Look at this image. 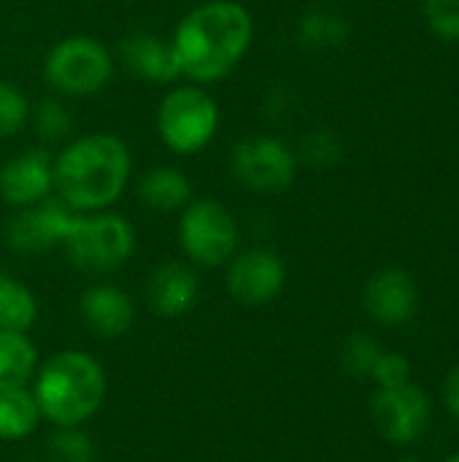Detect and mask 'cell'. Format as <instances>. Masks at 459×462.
Wrapping results in <instances>:
<instances>
[{"label":"cell","mask_w":459,"mask_h":462,"mask_svg":"<svg viewBox=\"0 0 459 462\" xmlns=\"http://www.w3.org/2000/svg\"><path fill=\"white\" fill-rule=\"evenodd\" d=\"M168 41L179 76L197 87L216 84L249 54L254 16L238 0H206L179 19Z\"/></svg>","instance_id":"obj_1"},{"label":"cell","mask_w":459,"mask_h":462,"mask_svg":"<svg viewBox=\"0 0 459 462\" xmlns=\"http://www.w3.org/2000/svg\"><path fill=\"white\" fill-rule=\"evenodd\" d=\"M133 176L130 146L111 133H89L68 141L54 157V192L78 214L108 211Z\"/></svg>","instance_id":"obj_2"},{"label":"cell","mask_w":459,"mask_h":462,"mask_svg":"<svg viewBox=\"0 0 459 462\" xmlns=\"http://www.w3.org/2000/svg\"><path fill=\"white\" fill-rule=\"evenodd\" d=\"M32 398L41 420H49L54 428H78L100 409L106 374L100 363L81 349L57 352L35 371Z\"/></svg>","instance_id":"obj_3"},{"label":"cell","mask_w":459,"mask_h":462,"mask_svg":"<svg viewBox=\"0 0 459 462\" xmlns=\"http://www.w3.org/2000/svg\"><path fill=\"white\" fill-rule=\"evenodd\" d=\"M114 76L111 49L95 35H65L43 57V81L62 97H92Z\"/></svg>","instance_id":"obj_4"},{"label":"cell","mask_w":459,"mask_h":462,"mask_svg":"<svg viewBox=\"0 0 459 462\" xmlns=\"http://www.w3.org/2000/svg\"><path fill=\"white\" fill-rule=\"evenodd\" d=\"M219 125H222L219 103L208 89L197 84L173 87L160 100L157 108L160 141L181 157L197 154L206 146H211V141L219 133Z\"/></svg>","instance_id":"obj_5"},{"label":"cell","mask_w":459,"mask_h":462,"mask_svg":"<svg viewBox=\"0 0 459 462\" xmlns=\"http://www.w3.org/2000/svg\"><path fill=\"white\" fill-rule=\"evenodd\" d=\"M73 268L87 276H108L127 265L135 252V227L114 211L81 214L73 233L62 244Z\"/></svg>","instance_id":"obj_6"},{"label":"cell","mask_w":459,"mask_h":462,"mask_svg":"<svg viewBox=\"0 0 459 462\" xmlns=\"http://www.w3.org/2000/svg\"><path fill=\"white\" fill-rule=\"evenodd\" d=\"M241 230L233 211L211 198L189 200L179 217V244L192 265L219 268L238 252Z\"/></svg>","instance_id":"obj_7"},{"label":"cell","mask_w":459,"mask_h":462,"mask_svg":"<svg viewBox=\"0 0 459 462\" xmlns=\"http://www.w3.org/2000/svg\"><path fill=\"white\" fill-rule=\"evenodd\" d=\"M235 181L260 195H276L292 187L298 176V154L276 135H249L230 152Z\"/></svg>","instance_id":"obj_8"},{"label":"cell","mask_w":459,"mask_h":462,"mask_svg":"<svg viewBox=\"0 0 459 462\" xmlns=\"http://www.w3.org/2000/svg\"><path fill=\"white\" fill-rule=\"evenodd\" d=\"M78 211H73L60 198L49 195L35 206L16 208L5 225V241L16 254H43L54 246H62L78 222Z\"/></svg>","instance_id":"obj_9"},{"label":"cell","mask_w":459,"mask_h":462,"mask_svg":"<svg viewBox=\"0 0 459 462\" xmlns=\"http://www.w3.org/2000/svg\"><path fill=\"white\" fill-rule=\"evenodd\" d=\"M287 284V265L279 252L252 246L235 252L227 263V292L243 306H265L279 298Z\"/></svg>","instance_id":"obj_10"},{"label":"cell","mask_w":459,"mask_h":462,"mask_svg":"<svg viewBox=\"0 0 459 462\" xmlns=\"http://www.w3.org/2000/svg\"><path fill=\"white\" fill-rule=\"evenodd\" d=\"M373 422L379 433L392 444H414L427 428L433 417L430 398L417 384H400L376 390L371 403Z\"/></svg>","instance_id":"obj_11"},{"label":"cell","mask_w":459,"mask_h":462,"mask_svg":"<svg viewBox=\"0 0 459 462\" xmlns=\"http://www.w3.org/2000/svg\"><path fill=\"white\" fill-rule=\"evenodd\" d=\"M54 192V157L35 146L14 154L0 165V200L24 208L46 200Z\"/></svg>","instance_id":"obj_12"},{"label":"cell","mask_w":459,"mask_h":462,"mask_svg":"<svg viewBox=\"0 0 459 462\" xmlns=\"http://www.w3.org/2000/svg\"><path fill=\"white\" fill-rule=\"evenodd\" d=\"M365 311L384 328H400L419 309V287L403 268H381L365 284Z\"/></svg>","instance_id":"obj_13"},{"label":"cell","mask_w":459,"mask_h":462,"mask_svg":"<svg viewBox=\"0 0 459 462\" xmlns=\"http://www.w3.org/2000/svg\"><path fill=\"white\" fill-rule=\"evenodd\" d=\"M78 311H81L84 325L97 338H119L135 322V303H133V298L122 287L108 284V282L87 287L81 292Z\"/></svg>","instance_id":"obj_14"},{"label":"cell","mask_w":459,"mask_h":462,"mask_svg":"<svg viewBox=\"0 0 459 462\" xmlns=\"http://www.w3.org/2000/svg\"><path fill=\"white\" fill-rule=\"evenodd\" d=\"M146 298H149V306L154 314H160L165 319L181 317L197 303L200 279L192 265L168 260L160 268H154V273L149 276Z\"/></svg>","instance_id":"obj_15"},{"label":"cell","mask_w":459,"mask_h":462,"mask_svg":"<svg viewBox=\"0 0 459 462\" xmlns=\"http://www.w3.org/2000/svg\"><path fill=\"white\" fill-rule=\"evenodd\" d=\"M122 65L149 84H170L179 79V65L168 38L154 32H130L119 43Z\"/></svg>","instance_id":"obj_16"},{"label":"cell","mask_w":459,"mask_h":462,"mask_svg":"<svg viewBox=\"0 0 459 462\" xmlns=\"http://www.w3.org/2000/svg\"><path fill=\"white\" fill-rule=\"evenodd\" d=\"M138 198L151 211H181L192 200V184L184 176V171L173 165H157L149 168L138 181Z\"/></svg>","instance_id":"obj_17"},{"label":"cell","mask_w":459,"mask_h":462,"mask_svg":"<svg viewBox=\"0 0 459 462\" xmlns=\"http://www.w3.org/2000/svg\"><path fill=\"white\" fill-rule=\"evenodd\" d=\"M38 371V352L27 333L0 330V387H27Z\"/></svg>","instance_id":"obj_18"},{"label":"cell","mask_w":459,"mask_h":462,"mask_svg":"<svg viewBox=\"0 0 459 462\" xmlns=\"http://www.w3.org/2000/svg\"><path fill=\"white\" fill-rule=\"evenodd\" d=\"M38 422L41 411L27 387H0V439H24L38 428Z\"/></svg>","instance_id":"obj_19"},{"label":"cell","mask_w":459,"mask_h":462,"mask_svg":"<svg viewBox=\"0 0 459 462\" xmlns=\"http://www.w3.org/2000/svg\"><path fill=\"white\" fill-rule=\"evenodd\" d=\"M38 319V300L30 287L0 271V330L27 333Z\"/></svg>","instance_id":"obj_20"},{"label":"cell","mask_w":459,"mask_h":462,"mask_svg":"<svg viewBox=\"0 0 459 462\" xmlns=\"http://www.w3.org/2000/svg\"><path fill=\"white\" fill-rule=\"evenodd\" d=\"M30 122L38 138L46 143L65 141L73 130V116L60 97H43L35 106H30Z\"/></svg>","instance_id":"obj_21"},{"label":"cell","mask_w":459,"mask_h":462,"mask_svg":"<svg viewBox=\"0 0 459 462\" xmlns=\"http://www.w3.org/2000/svg\"><path fill=\"white\" fill-rule=\"evenodd\" d=\"M346 19L333 11H311L300 22V38L308 46H338L346 38Z\"/></svg>","instance_id":"obj_22"},{"label":"cell","mask_w":459,"mask_h":462,"mask_svg":"<svg viewBox=\"0 0 459 462\" xmlns=\"http://www.w3.org/2000/svg\"><path fill=\"white\" fill-rule=\"evenodd\" d=\"M384 349L365 333H352L341 346V365L354 379H371L373 365Z\"/></svg>","instance_id":"obj_23"},{"label":"cell","mask_w":459,"mask_h":462,"mask_svg":"<svg viewBox=\"0 0 459 462\" xmlns=\"http://www.w3.org/2000/svg\"><path fill=\"white\" fill-rule=\"evenodd\" d=\"M30 122V100L14 84L0 79V138H14Z\"/></svg>","instance_id":"obj_24"},{"label":"cell","mask_w":459,"mask_h":462,"mask_svg":"<svg viewBox=\"0 0 459 462\" xmlns=\"http://www.w3.org/2000/svg\"><path fill=\"white\" fill-rule=\"evenodd\" d=\"M49 457L51 462H92L95 444L78 428H57V433L49 439Z\"/></svg>","instance_id":"obj_25"},{"label":"cell","mask_w":459,"mask_h":462,"mask_svg":"<svg viewBox=\"0 0 459 462\" xmlns=\"http://www.w3.org/2000/svg\"><path fill=\"white\" fill-rule=\"evenodd\" d=\"M425 19L444 41H459V0H425Z\"/></svg>","instance_id":"obj_26"},{"label":"cell","mask_w":459,"mask_h":462,"mask_svg":"<svg viewBox=\"0 0 459 462\" xmlns=\"http://www.w3.org/2000/svg\"><path fill=\"white\" fill-rule=\"evenodd\" d=\"M371 379L376 382L379 390L409 384L411 382V363L400 352H381L379 360H376V365H373Z\"/></svg>","instance_id":"obj_27"},{"label":"cell","mask_w":459,"mask_h":462,"mask_svg":"<svg viewBox=\"0 0 459 462\" xmlns=\"http://www.w3.org/2000/svg\"><path fill=\"white\" fill-rule=\"evenodd\" d=\"M303 154L314 165H333L341 157V141L330 130H314L303 141Z\"/></svg>","instance_id":"obj_28"},{"label":"cell","mask_w":459,"mask_h":462,"mask_svg":"<svg viewBox=\"0 0 459 462\" xmlns=\"http://www.w3.org/2000/svg\"><path fill=\"white\" fill-rule=\"evenodd\" d=\"M444 406L452 414V420L459 422V365H454L444 382Z\"/></svg>","instance_id":"obj_29"},{"label":"cell","mask_w":459,"mask_h":462,"mask_svg":"<svg viewBox=\"0 0 459 462\" xmlns=\"http://www.w3.org/2000/svg\"><path fill=\"white\" fill-rule=\"evenodd\" d=\"M444 462H459V452H454V455H449V457H446V460Z\"/></svg>","instance_id":"obj_30"},{"label":"cell","mask_w":459,"mask_h":462,"mask_svg":"<svg viewBox=\"0 0 459 462\" xmlns=\"http://www.w3.org/2000/svg\"><path fill=\"white\" fill-rule=\"evenodd\" d=\"M400 462H422V460H419V457H414V455H409V457H403Z\"/></svg>","instance_id":"obj_31"},{"label":"cell","mask_w":459,"mask_h":462,"mask_svg":"<svg viewBox=\"0 0 459 462\" xmlns=\"http://www.w3.org/2000/svg\"><path fill=\"white\" fill-rule=\"evenodd\" d=\"M27 462H35V460H27Z\"/></svg>","instance_id":"obj_32"}]
</instances>
